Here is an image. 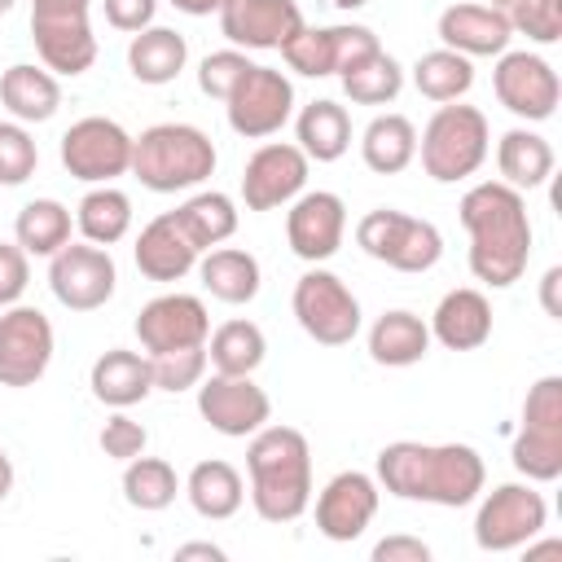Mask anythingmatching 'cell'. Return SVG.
I'll return each instance as SVG.
<instances>
[{"instance_id":"cell-1","label":"cell","mask_w":562,"mask_h":562,"mask_svg":"<svg viewBox=\"0 0 562 562\" xmlns=\"http://www.w3.org/2000/svg\"><path fill=\"white\" fill-rule=\"evenodd\" d=\"M483 483H487V470L470 443L395 439L378 452V487H386L400 501L461 509L483 492Z\"/></svg>"},{"instance_id":"cell-2","label":"cell","mask_w":562,"mask_h":562,"mask_svg":"<svg viewBox=\"0 0 562 562\" xmlns=\"http://www.w3.org/2000/svg\"><path fill=\"white\" fill-rule=\"evenodd\" d=\"M461 228L470 233V272L505 290L527 272L531 259V220L518 189L505 180H483L461 198Z\"/></svg>"},{"instance_id":"cell-3","label":"cell","mask_w":562,"mask_h":562,"mask_svg":"<svg viewBox=\"0 0 562 562\" xmlns=\"http://www.w3.org/2000/svg\"><path fill=\"white\" fill-rule=\"evenodd\" d=\"M250 505L263 522H294L312 505V448L294 426H259L246 448Z\"/></svg>"},{"instance_id":"cell-4","label":"cell","mask_w":562,"mask_h":562,"mask_svg":"<svg viewBox=\"0 0 562 562\" xmlns=\"http://www.w3.org/2000/svg\"><path fill=\"white\" fill-rule=\"evenodd\" d=\"M215 171V145L193 123H154L132 136V176L154 193H180Z\"/></svg>"},{"instance_id":"cell-5","label":"cell","mask_w":562,"mask_h":562,"mask_svg":"<svg viewBox=\"0 0 562 562\" xmlns=\"http://www.w3.org/2000/svg\"><path fill=\"white\" fill-rule=\"evenodd\" d=\"M487 149H492L487 114L479 105H457V101H443L417 140L422 167L439 184H457V180L474 176L487 162Z\"/></svg>"},{"instance_id":"cell-6","label":"cell","mask_w":562,"mask_h":562,"mask_svg":"<svg viewBox=\"0 0 562 562\" xmlns=\"http://www.w3.org/2000/svg\"><path fill=\"white\" fill-rule=\"evenodd\" d=\"M509 461L531 483H553L562 474V378L544 373L522 400V426L514 435Z\"/></svg>"},{"instance_id":"cell-7","label":"cell","mask_w":562,"mask_h":562,"mask_svg":"<svg viewBox=\"0 0 562 562\" xmlns=\"http://www.w3.org/2000/svg\"><path fill=\"white\" fill-rule=\"evenodd\" d=\"M356 241L369 259L395 272H430L443 255V237L430 220H417L395 206H378L356 224Z\"/></svg>"},{"instance_id":"cell-8","label":"cell","mask_w":562,"mask_h":562,"mask_svg":"<svg viewBox=\"0 0 562 562\" xmlns=\"http://www.w3.org/2000/svg\"><path fill=\"white\" fill-rule=\"evenodd\" d=\"M294 321L299 329L321 342V347H347L356 334H360V303L356 294L347 290L342 277L325 272V268H312L294 281Z\"/></svg>"},{"instance_id":"cell-9","label":"cell","mask_w":562,"mask_h":562,"mask_svg":"<svg viewBox=\"0 0 562 562\" xmlns=\"http://www.w3.org/2000/svg\"><path fill=\"white\" fill-rule=\"evenodd\" d=\"M549 522V505L536 487L527 483H501L483 496L479 514H474V544L483 553H509L522 549L527 540H536Z\"/></svg>"},{"instance_id":"cell-10","label":"cell","mask_w":562,"mask_h":562,"mask_svg":"<svg viewBox=\"0 0 562 562\" xmlns=\"http://www.w3.org/2000/svg\"><path fill=\"white\" fill-rule=\"evenodd\" d=\"M61 167L83 184H110L132 171V136L105 114H88L61 136Z\"/></svg>"},{"instance_id":"cell-11","label":"cell","mask_w":562,"mask_h":562,"mask_svg":"<svg viewBox=\"0 0 562 562\" xmlns=\"http://www.w3.org/2000/svg\"><path fill=\"white\" fill-rule=\"evenodd\" d=\"M228 127L246 140H263L277 136L290 114H294V83L285 79V70L272 66H250L241 75V83L228 92Z\"/></svg>"},{"instance_id":"cell-12","label":"cell","mask_w":562,"mask_h":562,"mask_svg":"<svg viewBox=\"0 0 562 562\" xmlns=\"http://www.w3.org/2000/svg\"><path fill=\"white\" fill-rule=\"evenodd\" d=\"M114 281H119V268L110 259L105 246H92V241H66L53 259H48V285H53V299L70 312H97L110 303L114 294Z\"/></svg>"},{"instance_id":"cell-13","label":"cell","mask_w":562,"mask_h":562,"mask_svg":"<svg viewBox=\"0 0 562 562\" xmlns=\"http://www.w3.org/2000/svg\"><path fill=\"white\" fill-rule=\"evenodd\" d=\"M53 364V325L40 307L0 312V386H35Z\"/></svg>"},{"instance_id":"cell-14","label":"cell","mask_w":562,"mask_h":562,"mask_svg":"<svg viewBox=\"0 0 562 562\" xmlns=\"http://www.w3.org/2000/svg\"><path fill=\"white\" fill-rule=\"evenodd\" d=\"M492 88H496V101L527 119V123H544L553 119L558 101H562V83H558V70L540 57V53H501L496 70H492Z\"/></svg>"},{"instance_id":"cell-15","label":"cell","mask_w":562,"mask_h":562,"mask_svg":"<svg viewBox=\"0 0 562 562\" xmlns=\"http://www.w3.org/2000/svg\"><path fill=\"white\" fill-rule=\"evenodd\" d=\"M198 413L211 430L228 439H246L272 417V400L263 386L250 382V373H211L198 386Z\"/></svg>"},{"instance_id":"cell-16","label":"cell","mask_w":562,"mask_h":562,"mask_svg":"<svg viewBox=\"0 0 562 562\" xmlns=\"http://www.w3.org/2000/svg\"><path fill=\"white\" fill-rule=\"evenodd\" d=\"M307 154L299 145L285 140H268L259 145L246 167H241V202L246 211H277L285 202H294L307 184Z\"/></svg>"},{"instance_id":"cell-17","label":"cell","mask_w":562,"mask_h":562,"mask_svg":"<svg viewBox=\"0 0 562 562\" xmlns=\"http://www.w3.org/2000/svg\"><path fill=\"white\" fill-rule=\"evenodd\" d=\"M373 48H382V44L369 26H303L281 48V57L294 75L325 79V75H342L351 61H360Z\"/></svg>"},{"instance_id":"cell-18","label":"cell","mask_w":562,"mask_h":562,"mask_svg":"<svg viewBox=\"0 0 562 562\" xmlns=\"http://www.w3.org/2000/svg\"><path fill=\"white\" fill-rule=\"evenodd\" d=\"M136 338L149 356L158 351H180V347H206L211 338V316L198 294H158L140 307L136 316Z\"/></svg>"},{"instance_id":"cell-19","label":"cell","mask_w":562,"mask_h":562,"mask_svg":"<svg viewBox=\"0 0 562 562\" xmlns=\"http://www.w3.org/2000/svg\"><path fill=\"white\" fill-rule=\"evenodd\" d=\"M342 233H347V206L338 193L329 189H312V193H299L290 202V215H285V241L290 250L303 259V263H325L338 255L342 246Z\"/></svg>"},{"instance_id":"cell-20","label":"cell","mask_w":562,"mask_h":562,"mask_svg":"<svg viewBox=\"0 0 562 562\" xmlns=\"http://www.w3.org/2000/svg\"><path fill=\"white\" fill-rule=\"evenodd\" d=\"M378 479L364 470H338L316 496V531L334 544H351L378 514Z\"/></svg>"},{"instance_id":"cell-21","label":"cell","mask_w":562,"mask_h":562,"mask_svg":"<svg viewBox=\"0 0 562 562\" xmlns=\"http://www.w3.org/2000/svg\"><path fill=\"white\" fill-rule=\"evenodd\" d=\"M303 26L294 0H228L220 9V31L237 48H285Z\"/></svg>"},{"instance_id":"cell-22","label":"cell","mask_w":562,"mask_h":562,"mask_svg":"<svg viewBox=\"0 0 562 562\" xmlns=\"http://www.w3.org/2000/svg\"><path fill=\"white\" fill-rule=\"evenodd\" d=\"M439 40L461 57H501L514 40V26L496 4H448L439 13Z\"/></svg>"},{"instance_id":"cell-23","label":"cell","mask_w":562,"mask_h":562,"mask_svg":"<svg viewBox=\"0 0 562 562\" xmlns=\"http://www.w3.org/2000/svg\"><path fill=\"white\" fill-rule=\"evenodd\" d=\"M31 40L40 61L53 75H83L97 61V35L88 13H66V18H31Z\"/></svg>"},{"instance_id":"cell-24","label":"cell","mask_w":562,"mask_h":562,"mask_svg":"<svg viewBox=\"0 0 562 562\" xmlns=\"http://www.w3.org/2000/svg\"><path fill=\"white\" fill-rule=\"evenodd\" d=\"M198 259H202V250L193 246V237L180 228V220L171 211L149 220L136 237V268L149 281H180L198 268Z\"/></svg>"},{"instance_id":"cell-25","label":"cell","mask_w":562,"mask_h":562,"mask_svg":"<svg viewBox=\"0 0 562 562\" xmlns=\"http://www.w3.org/2000/svg\"><path fill=\"white\" fill-rule=\"evenodd\" d=\"M430 338H439L448 351H474L492 338V303L483 290L461 285L448 290L430 316Z\"/></svg>"},{"instance_id":"cell-26","label":"cell","mask_w":562,"mask_h":562,"mask_svg":"<svg viewBox=\"0 0 562 562\" xmlns=\"http://www.w3.org/2000/svg\"><path fill=\"white\" fill-rule=\"evenodd\" d=\"M88 386L101 404L110 408H132L140 404L149 391H154V369H149V356L140 351H127V347H110L92 360V373H88Z\"/></svg>"},{"instance_id":"cell-27","label":"cell","mask_w":562,"mask_h":562,"mask_svg":"<svg viewBox=\"0 0 562 562\" xmlns=\"http://www.w3.org/2000/svg\"><path fill=\"white\" fill-rule=\"evenodd\" d=\"M0 101L18 123H48L61 105V83L48 66L18 61L0 75Z\"/></svg>"},{"instance_id":"cell-28","label":"cell","mask_w":562,"mask_h":562,"mask_svg":"<svg viewBox=\"0 0 562 562\" xmlns=\"http://www.w3.org/2000/svg\"><path fill=\"white\" fill-rule=\"evenodd\" d=\"M430 351V325L417 312H382L369 329V356L386 369H408Z\"/></svg>"},{"instance_id":"cell-29","label":"cell","mask_w":562,"mask_h":562,"mask_svg":"<svg viewBox=\"0 0 562 562\" xmlns=\"http://www.w3.org/2000/svg\"><path fill=\"white\" fill-rule=\"evenodd\" d=\"M496 167H501V180L509 189H518V193L522 189H540L553 176V145L540 132L509 127L496 140Z\"/></svg>"},{"instance_id":"cell-30","label":"cell","mask_w":562,"mask_h":562,"mask_svg":"<svg viewBox=\"0 0 562 562\" xmlns=\"http://www.w3.org/2000/svg\"><path fill=\"white\" fill-rule=\"evenodd\" d=\"M189 61V44L180 31L171 26H145L132 35L127 44V70L140 79V83H171Z\"/></svg>"},{"instance_id":"cell-31","label":"cell","mask_w":562,"mask_h":562,"mask_svg":"<svg viewBox=\"0 0 562 562\" xmlns=\"http://www.w3.org/2000/svg\"><path fill=\"white\" fill-rule=\"evenodd\" d=\"M184 492H189V505H193L202 518H211V522L233 518V514L241 509V501H246L241 474H237L228 461H220V457L198 461V465L189 470V479H184Z\"/></svg>"},{"instance_id":"cell-32","label":"cell","mask_w":562,"mask_h":562,"mask_svg":"<svg viewBox=\"0 0 562 562\" xmlns=\"http://www.w3.org/2000/svg\"><path fill=\"white\" fill-rule=\"evenodd\" d=\"M294 132H299V149H303L307 158H316V162H338V158L347 154V145H351V114H347L338 101L321 97V101H312V105L299 110Z\"/></svg>"},{"instance_id":"cell-33","label":"cell","mask_w":562,"mask_h":562,"mask_svg":"<svg viewBox=\"0 0 562 562\" xmlns=\"http://www.w3.org/2000/svg\"><path fill=\"white\" fill-rule=\"evenodd\" d=\"M198 277L211 290V299L220 303H250L259 294V259L250 250L237 246H215L206 250V259H198Z\"/></svg>"},{"instance_id":"cell-34","label":"cell","mask_w":562,"mask_h":562,"mask_svg":"<svg viewBox=\"0 0 562 562\" xmlns=\"http://www.w3.org/2000/svg\"><path fill=\"white\" fill-rule=\"evenodd\" d=\"M360 158L378 176H400L417 158V127L404 114H378L360 136Z\"/></svg>"},{"instance_id":"cell-35","label":"cell","mask_w":562,"mask_h":562,"mask_svg":"<svg viewBox=\"0 0 562 562\" xmlns=\"http://www.w3.org/2000/svg\"><path fill=\"white\" fill-rule=\"evenodd\" d=\"M75 224H79L83 241L110 250V246L123 241L127 228H132V198H127L123 189H114V184H97V189H88V193L79 198Z\"/></svg>"},{"instance_id":"cell-36","label":"cell","mask_w":562,"mask_h":562,"mask_svg":"<svg viewBox=\"0 0 562 562\" xmlns=\"http://www.w3.org/2000/svg\"><path fill=\"white\" fill-rule=\"evenodd\" d=\"M171 215L180 220V228L193 237L198 250H211V246H220V241H228V237L237 233V206H233L228 193H215V189L193 193V198L180 202Z\"/></svg>"},{"instance_id":"cell-37","label":"cell","mask_w":562,"mask_h":562,"mask_svg":"<svg viewBox=\"0 0 562 562\" xmlns=\"http://www.w3.org/2000/svg\"><path fill=\"white\" fill-rule=\"evenodd\" d=\"M338 79H342V92H347L356 105H386V101H395L400 88H404V66H400L391 53L373 48V53H364L360 61H351Z\"/></svg>"},{"instance_id":"cell-38","label":"cell","mask_w":562,"mask_h":562,"mask_svg":"<svg viewBox=\"0 0 562 562\" xmlns=\"http://www.w3.org/2000/svg\"><path fill=\"white\" fill-rule=\"evenodd\" d=\"M13 237L26 255H44L53 259L66 241H70V211L57 202V198H35L18 211V224H13Z\"/></svg>"},{"instance_id":"cell-39","label":"cell","mask_w":562,"mask_h":562,"mask_svg":"<svg viewBox=\"0 0 562 562\" xmlns=\"http://www.w3.org/2000/svg\"><path fill=\"white\" fill-rule=\"evenodd\" d=\"M413 83L426 101H461L474 83V66L470 57L452 53V48H435V53H422L417 66H413Z\"/></svg>"},{"instance_id":"cell-40","label":"cell","mask_w":562,"mask_h":562,"mask_svg":"<svg viewBox=\"0 0 562 562\" xmlns=\"http://www.w3.org/2000/svg\"><path fill=\"white\" fill-rule=\"evenodd\" d=\"M263 356H268V342L255 321H224L206 347V360L215 364V373H255Z\"/></svg>"},{"instance_id":"cell-41","label":"cell","mask_w":562,"mask_h":562,"mask_svg":"<svg viewBox=\"0 0 562 562\" xmlns=\"http://www.w3.org/2000/svg\"><path fill=\"white\" fill-rule=\"evenodd\" d=\"M176 492H180V479H176V470L162 457H145L140 452V457L127 461V470H123V501L132 509L158 514V509H167L176 501Z\"/></svg>"},{"instance_id":"cell-42","label":"cell","mask_w":562,"mask_h":562,"mask_svg":"<svg viewBox=\"0 0 562 562\" xmlns=\"http://www.w3.org/2000/svg\"><path fill=\"white\" fill-rule=\"evenodd\" d=\"M154 369V391H189L206 373V347H180V351H158L149 356Z\"/></svg>"},{"instance_id":"cell-43","label":"cell","mask_w":562,"mask_h":562,"mask_svg":"<svg viewBox=\"0 0 562 562\" xmlns=\"http://www.w3.org/2000/svg\"><path fill=\"white\" fill-rule=\"evenodd\" d=\"M35 162H40V149L31 132L18 119L0 123V184H26L35 176Z\"/></svg>"},{"instance_id":"cell-44","label":"cell","mask_w":562,"mask_h":562,"mask_svg":"<svg viewBox=\"0 0 562 562\" xmlns=\"http://www.w3.org/2000/svg\"><path fill=\"white\" fill-rule=\"evenodd\" d=\"M509 13V26L536 44H558L562 40V4L558 0H518Z\"/></svg>"},{"instance_id":"cell-45","label":"cell","mask_w":562,"mask_h":562,"mask_svg":"<svg viewBox=\"0 0 562 562\" xmlns=\"http://www.w3.org/2000/svg\"><path fill=\"white\" fill-rule=\"evenodd\" d=\"M255 61H246V53L237 48H220V53H206L202 66H198V88L215 101H228V92L241 83V75L250 70Z\"/></svg>"},{"instance_id":"cell-46","label":"cell","mask_w":562,"mask_h":562,"mask_svg":"<svg viewBox=\"0 0 562 562\" xmlns=\"http://www.w3.org/2000/svg\"><path fill=\"white\" fill-rule=\"evenodd\" d=\"M145 443H149L145 426L132 422L127 413H114V417L101 426V452H105L110 461H132V457L145 452Z\"/></svg>"},{"instance_id":"cell-47","label":"cell","mask_w":562,"mask_h":562,"mask_svg":"<svg viewBox=\"0 0 562 562\" xmlns=\"http://www.w3.org/2000/svg\"><path fill=\"white\" fill-rule=\"evenodd\" d=\"M26 281H31L26 250H22V246L0 241V307L18 303V299H22V290H26Z\"/></svg>"},{"instance_id":"cell-48","label":"cell","mask_w":562,"mask_h":562,"mask_svg":"<svg viewBox=\"0 0 562 562\" xmlns=\"http://www.w3.org/2000/svg\"><path fill=\"white\" fill-rule=\"evenodd\" d=\"M101 9H105V22H110L114 31H127V35H136V31L154 26L158 0H101Z\"/></svg>"},{"instance_id":"cell-49","label":"cell","mask_w":562,"mask_h":562,"mask_svg":"<svg viewBox=\"0 0 562 562\" xmlns=\"http://www.w3.org/2000/svg\"><path fill=\"white\" fill-rule=\"evenodd\" d=\"M373 562H430V544L417 536H386L373 544Z\"/></svg>"},{"instance_id":"cell-50","label":"cell","mask_w":562,"mask_h":562,"mask_svg":"<svg viewBox=\"0 0 562 562\" xmlns=\"http://www.w3.org/2000/svg\"><path fill=\"white\" fill-rule=\"evenodd\" d=\"M92 0H31V18H66V13H88Z\"/></svg>"},{"instance_id":"cell-51","label":"cell","mask_w":562,"mask_h":562,"mask_svg":"<svg viewBox=\"0 0 562 562\" xmlns=\"http://www.w3.org/2000/svg\"><path fill=\"white\" fill-rule=\"evenodd\" d=\"M558 285H562V268H549L544 281H540V299H544V312H549V316H562V307H558Z\"/></svg>"},{"instance_id":"cell-52","label":"cell","mask_w":562,"mask_h":562,"mask_svg":"<svg viewBox=\"0 0 562 562\" xmlns=\"http://www.w3.org/2000/svg\"><path fill=\"white\" fill-rule=\"evenodd\" d=\"M180 13H189V18H211V13H220L228 0H171Z\"/></svg>"},{"instance_id":"cell-53","label":"cell","mask_w":562,"mask_h":562,"mask_svg":"<svg viewBox=\"0 0 562 562\" xmlns=\"http://www.w3.org/2000/svg\"><path fill=\"white\" fill-rule=\"evenodd\" d=\"M176 558H180V562H184V558H211V562H224V549H220V544L198 540V544H180V549H176Z\"/></svg>"},{"instance_id":"cell-54","label":"cell","mask_w":562,"mask_h":562,"mask_svg":"<svg viewBox=\"0 0 562 562\" xmlns=\"http://www.w3.org/2000/svg\"><path fill=\"white\" fill-rule=\"evenodd\" d=\"M13 492V461H9V452L0 448V501Z\"/></svg>"},{"instance_id":"cell-55","label":"cell","mask_w":562,"mask_h":562,"mask_svg":"<svg viewBox=\"0 0 562 562\" xmlns=\"http://www.w3.org/2000/svg\"><path fill=\"white\" fill-rule=\"evenodd\" d=\"M334 4H338V9H360L364 0H334Z\"/></svg>"},{"instance_id":"cell-56","label":"cell","mask_w":562,"mask_h":562,"mask_svg":"<svg viewBox=\"0 0 562 562\" xmlns=\"http://www.w3.org/2000/svg\"><path fill=\"white\" fill-rule=\"evenodd\" d=\"M487 4H496V9H514L518 0H487Z\"/></svg>"},{"instance_id":"cell-57","label":"cell","mask_w":562,"mask_h":562,"mask_svg":"<svg viewBox=\"0 0 562 562\" xmlns=\"http://www.w3.org/2000/svg\"><path fill=\"white\" fill-rule=\"evenodd\" d=\"M13 4H18V0H0V13H9V9H13Z\"/></svg>"}]
</instances>
